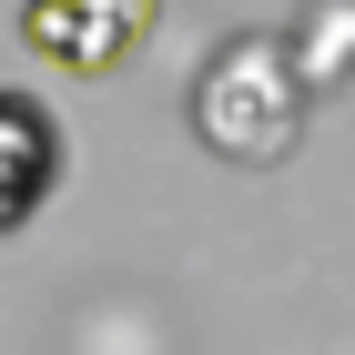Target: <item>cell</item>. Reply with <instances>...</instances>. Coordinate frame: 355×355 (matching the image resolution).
I'll use <instances>...</instances> for the list:
<instances>
[{"label": "cell", "instance_id": "1", "mask_svg": "<svg viewBox=\"0 0 355 355\" xmlns=\"http://www.w3.org/2000/svg\"><path fill=\"white\" fill-rule=\"evenodd\" d=\"M193 132L214 163H284L304 132V71H295V41H264V31H234L203 71H193Z\"/></svg>", "mask_w": 355, "mask_h": 355}, {"label": "cell", "instance_id": "4", "mask_svg": "<svg viewBox=\"0 0 355 355\" xmlns=\"http://www.w3.org/2000/svg\"><path fill=\"white\" fill-rule=\"evenodd\" d=\"M295 71H304V92L355 82V0H304V21H295Z\"/></svg>", "mask_w": 355, "mask_h": 355}, {"label": "cell", "instance_id": "3", "mask_svg": "<svg viewBox=\"0 0 355 355\" xmlns=\"http://www.w3.org/2000/svg\"><path fill=\"white\" fill-rule=\"evenodd\" d=\"M0 142H10V193H0V223H31L41 214V193H51V112L31 102V92H10L0 102Z\"/></svg>", "mask_w": 355, "mask_h": 355}, {"label": "cell", "instance_id": "5", "mask_svg": "<svg viewBox=\"0 0 355 355\" xmlns=\"http://www.w3.org/2000/svg\"><path fill=\"white\" fill-rule=\"evenodd\" d=\"M92 10H102L122 41H142V31H153V0H92Z\"/></svg>", "mask_w": 355, "mask_h": 355}, {"label": "cell", "instance_id": "2", "mask_svg": "<svg viewBox=\"0 0 355 355\" xmlns=\"http://www.w3.org/2000/svg\"><path fill=\"white\" fill-rule=\"evenodd\" d=\"M21 41H31V51H51L61 71H112V61L132 51L92 0H21Z\"/></svg>", "mask_w": 355, "mask_h": 355}]
</instances>
